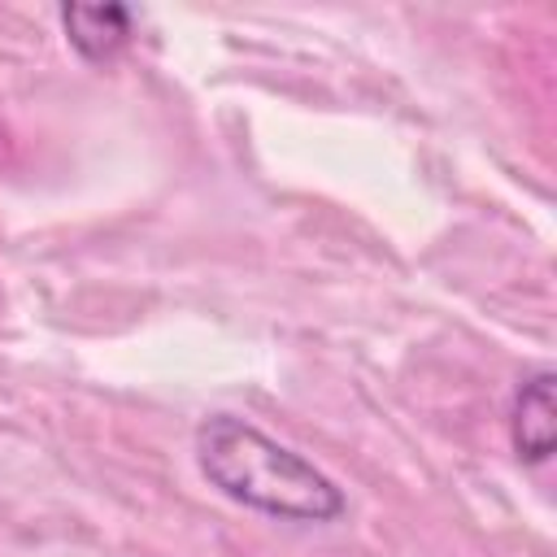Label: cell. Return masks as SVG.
Instances as JSON below:
<instances>
[{
    "mask_svg": "<svg viewBox=\"0 0 557 557\" xmlns=\"http://www.w3.org/2000/svg\"><path fill=\"white\" fill-rule=\"evenodd\" d=\"M191 457L200 479L239 509H252L274 522H335L348 509L344 487L313 466L305 453L265 435L248 418L205 413L191 431Z\"/></svg>",
    "mask_w": 557,
    "mask_h": 557,
    "instance_id": "6da1fadb",
    "label": "cell"
},
{
    "mask_svg": "<svg viewBox=\"0 0 557 557\" xmlns=\"http://www.w3.org/2000/svg\"><path fill=\"white\" fill-rule=\"evenodd\" d=\"M553 383L557 374L548 366H535L527 370L518 383H513V396H509V448L522 466H544L553 457Z\"/></svg>",
    "mask_w": 557,
    "mask_h": 557,
    "instance_id": "7a4b0ae2",
    "label": "cell"
},
{
    "mask_svg": "<svg viewBox=\"0 0 557 557\" xmlns=\"http://www.w3.org/2000/svg\"><path fill=\"white\" fill-rule=\"evenodd\" d=\"M65 44L87 65H109L135 30V13L126 4H61L57 9Z\"/></svg>",
    "mask_w": 557,
    "mask_h": 557,
    "instance_id": "3957f363",
    "label": "cell"
}]
</instances>
